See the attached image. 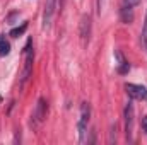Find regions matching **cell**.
<instances>
[{
  "label": "cell",
  "mask_w": 147,
  "mask_h": 145,
  "mask_svg": "<svg viewBox=\"0 0 147 145\" xmlns=\"http://www.w3.org/2000/svg\"><path fill=\"white\" fill-rule=\"evenodd\" d=\"M123 3H127V5H130V7H135V5L140 3V0H125Z\"/></svg>",
  "instance_id": "obj_12"
},
{
  "label": "cell",
  "mask_w": 147,
  "mask_h": 145,
  "mask_svg": "<svg viewBox=\"0 0 147 145\" xmlns=\"http://www.w3.org/2000/svg\"><path fill=\"white\" fill-rule=\"evenodd\" d=\"M46 114H48V103H46L45 97H39L36 108L33 111V116H31V126H33V128H38V126L45 121Z\"/></svg>",
  "instance_id": "obj_2"
},
{
  "label": "cell",
  "mask_w": 147,
  "mask_h": 145,
  "mask_svg": "<svg viewBox=\"0 0 147 145\" xmlns=\"http://www.w3.org/2000/svg\"><path fill=\"white\" fill-rule=\"evenodd\" d=\"M10 53V44L5 41V38H0V56H5Z\"/></svg>",
  "instance_id": "obj_9"
},
{
  "label": "cell",
  "mask_w": 147,
  "mask_h": 145,
  "mask_svg": "<svg viewBox=\"0 0 147 145\" xmlns=\"http://www.w3.org/2000/svg\"><path fill=\"white\" fill-rule=\"evenodd\" d=\"M89 34H91V17L89 15H82L80 21V36L84 41H89Z\"/></svg>",
  "instance_id": "obj_8"
},
{
  "label": "cell",
  "mask_w": 147,
  "mask_h": 145,
  "mask_svg": "<svg viewBox=\"0 0 147 145\" xmlns=\"http://www.w3.org/2000/svg\"><path fill=\"white\" fill-rule=\"evenodd\" d=\"M142 128H144V132L147 133V116L144 118V119H142Z\"/></svg>",
  "instance_id": "obj_13"
},
{
  "label": "cell",
  "mask_w": 147,
  "mask_h": 145,
  "mask_svg": "<svg viewBox=\"0 0 147 145\" xmlns=\"http://www.w3.org/2000/svg\"><path fill=\"white\" fill-rule=\"evenodd\" d=\"M140 38H142V46L147 50V14H146V22H144V29H142Z\"/></svg>",
  "instance_id": "obj_11"
},
{
  "label": "cell",
  "mask_w": 147,
  "mask_h": 145,
  "mask_svg": "<svg viewBox=\"0 0 147 145\" xmlns=\"http://www.w3.org/2000/svg\"><path fill=\"white\" fill-rule=\"evenodd\" d=\"M26 29H28V22H22V26H21V28H14V29L10 31V36H12V38H19L24 31H26Z\"/></svg>",
  "instance_id": "obj_10"
},
{
  "label": "cell",
  "mask_w": 147,
  "mask_h": 145,
  "mask_svg": "<svg viewBox=\"0 0 147 145\" xmlns=\"http://www.w3.org/2000/svg\"><path fill=\"white\" fill-rule=\"evenodd\" d=\"M33 60H34V50H33V41L28 39L26 46H24V67L21 72V85L26 84V80L31 77L33 73Z\"/></svg>",
  "instance_id": "obj_1"
},
{
  "label": "cell",
  "mask_w": 147,
  "mask_h": 145,
  "mask_svg": "<svg viewBox=\"0 0 147 145\" xmlns=\"http://www.w3.org/2000/svg\"><path fill=\"white\" fill-rule=\"evenodd\" d=\"M132 126H134V106L128 103L125 108V133H127V140H132Z\"/></svg>",
  "instance_id": "obj_6"
},
{
  "label": "cell",
  "mask_w": 147,
  "mask_h": 145,
  "mask_svg": "<svg viewBox=\"0 0 147 145\" xmlns=\"http://www.w3.org/2000/svg\"><path fill=\"white\" fill-rule=\"evenodd\" d=\"M60 7V0H46L45 2V10H43V29H48L51 26V21Z\"/></svg>",
  "instance_id": "obj_3"
},
{
  "label": "cell",
  "mask_w": 147,
  "mask_h": 145,
  "mask_svg": "<svg viewBox=\"0 0 147 145\" xmlns=\"http://www.w3.org/2000/svg\"><path fill=\"white\" fill-rule=\"evenodd\" d=\"M144 99H146V101H147V91H146V97H144Z\"/></svg>",
  "instance_id": "obj_14"
},
{
  "label": "cell",
  "mask_w": 147,
  "mask_h": 145,
  "mask_svg": "<svg viewBox=\"0 0 147 145\" xmlns=\"http://www.w3.org/2000/svg\"><path fill=\"white\" fill-rule=\"evenodd\" d=\"M125 91L132 99H144L146 97V87L139 84H125Z\"/></svg>",
  "instance_id": "obj_5"
},
{
  "label": "cell",
  "mask_w": 147,
  "mask_h": 145,
  "mask_svg": "<svg viewBox=\"0 0 147 145\" xmlns=\"http://www.w3.org/2000/svg\"><path fill=\"white\" fill-rule=\"evenodd\" d=\"M89 118H91V106L87 103H82L80 106V119H79V140L84 142L86 140V132H87V123H89Z\"/></svg>",
  "instance_id": "obj_4"
},
{
  "label": "cell",
  "mask_w": 147,
  "mask_h": 145,
  "mask_svg": "<svg viewBox=\"0 0 147 145\" xmlns=\"http://www.w3.org/2000/svg\"><path fill=\"white\" fill-rule=\"evenodd\" d=\"M115 58L118 60V63H116V70H118V73H127L128 70H130V65H128V62L125 60V56L121 55V51L115 50Z\"/></svg>",
  "instance_id": "obj_7"
}]
</instances>
